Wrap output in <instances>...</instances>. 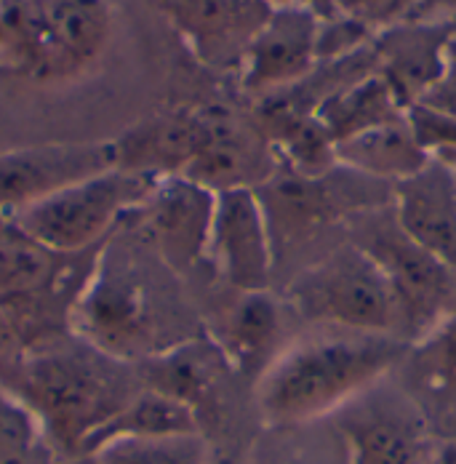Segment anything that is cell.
<instances>
[{
  "label": "cell",
  "mask_w": 456,
  "mask_h": 464,
  "mask_svg": "<svg viewBox=\"0 0 456 464\" xmlns=\"http://www.w3.org/2000/svg\"><path fill=\"white\" fill-rule=\"evenodd\" d=\"M409 353V342L390 334L331 328L277 355L259 376V414L273 427H294L336 414L379 384Z\"/></svg>",
  "instance_id": "6da1fadb"
},
{
  "label": "cell",
  "mask_w": 456,
  "mask_h": 464,
  "mask_svg": "<svg viewBox=\"0 0 456 464\" xmlns=\"http://www.w3.org/2000/svg\"><path fill=\"white\" fill-rule=\"evenodd\" d=\"M123 366L83 339L46 347L22 369L24 409L62 451H92L96 435L141 392Z\"/></svg>",
  "instance_id": "7a4b0ae2"
},
{
  "label": "cell",
  "mask_w": 456,
  "mask_h": 464,
  "mask_svg": "<svg viewBox=\"0 0 456 464\" xmlns=\"http://www.w3.org/2000/svg\"><path fill=\"white\" fill-rule=\"evenodd\" d=\"M112 22L110 0H0V72L75 81L107 51Z\"/></svg>",
  "instance_id": "3957f363"
},
{
  "label": "cell",
  "mask_w": 456,
  "mask_h": 464,
  "mask_svg": "<svg viewBox=\"0 0 456 464\" xmlns=\"http://www.w3.org/2000/svg\"><path fill=\"white\" fill-rule=\"evenodd\" d=\"M288 299L313 324L401 336L395 294L382 267L353 240L310 265L291 283Z\"/></svg>",
  "instance_id": "277c9868"
},
{
  "label": "cell",
  "mask_w": 456,
  "mask_h": 464,
  "mask_svg": "<svg viewBox=\"0 0 456 464\" xmlns=\"http://www.w3.org/2000/svg\"><path fill=\"white\" fill-rule=\"evenodd\" d=\"M160 177L134 169H107L14 214L16 222L56 254L89 248L126 214L141 208Z\"/></svg>",
  "instance_id": "5b68a950"
},
{
  "label": "cell",
  "mask_w": 456,
  "mask_h": 464,
  "mask_svg": "<svg viewBox=\"0 0 456 464\" xmlns=\"http://www.w3.org/2000/svg\"><path fill=\"white\" fill-rule=\"evenodd\" d=\"M78 339L121 363L158 355V318L147 285L134 267L121 265L110 251L73 304Z\"/></svg>",
  "instance_id": "8992f818"
},
{
  "label": "cell",
  "mask_w": 456,
  "mask_h": 464,
  "mask_svg": "<svg viewBox=\"0 0 456 464\" xmlns=\"http://www.w3.org/2000/svg\"><path fill=\"white\" fill-rule=\"evenodd\" d=\"M353 243H358L382 267L401 310V336L409 344L424 339L451 313V299L456 294L454 273L424 248H419L398 227L393 214H365L355 227Z\"/></svg>",
  "instance_id": "52a82bcc"
},
{
  "label": "cell",
  "mask_w": 456,
  "mask_h": 464,
  "mask_svg": "<svg viewBox=\"0 0 456 464\" xmlns=\"http://www.w3.org/2000/svg\"><path fill=\"white\" fill-rule=\"evenodd\" d=\"M350 464H430L432 449L416 403L379 384L336 411Z\"/></svg>",
  "instance_id": "ba28073f"
},
{
  "label": "cell",
  "mask_w": 456,
  "mask_h": 464,
  "mask_svg": "<svg viewBox=\"0 0 456 464\" xmlns=\"http://www.w3.org/2000/svg\"><path fill=\"white\" fill-rule=\"evenodd\" d=\"M118 160L121 150L115 141L5 150L0 152V217H14L64 187L115 169Z\"/></svg>",
  "instance_id": "9c48e42d"
},
{
  "label": "cell",
  "mask_w": 456,
  "mask_h": 464,
  "mask_svg": "<svg viewBox=\"0 0 456 464\" xmlns=\"http://www.w3.org/2000/svg\"><path fill=\"white\" fill-rule=\"evenodd\" d=\"M206 256L240 294L267 291L275 270V246L265 203L254 187L217 192Z\"/></svg>",
  "instance_id": "30bf717a"
},
{
  "label": "cell",
  "mask_w": 456,
  "mask_h": 464,
  "mask_svg": "<svg viewBox=\"0 0 456 464\" xmlns=\"http://www.w3.org/2000/svg\"><path fill=\"white\" fill-rule=\"evenodd\" d=\"M323 16L307 5H280L243 56L246 92L275 93L305 81L318 62Z\"/></svg>",
  "instance_id": "8fae6325"
},
{
  "label": "cell",
  "mask_w": 456,
  "mask_h": 464,
  "mask_svg": "<svg viewBox=\"0 0 456 464\" xmlns=\"http://www.w3.org/2000/svg\"><path fill=\"white\" fill-rule=\"evenodd\" d=\"M214 206V189L184 177H160L141 203L147 230L171 267L184 270L206 256Z\"/></svg>",
  "instance_id": "7c38bea8"
},
{
  "label": "cell",
  "mask_w": 456,
  "mask_h": 464,
  "mask_svg": "<svg viewBox=\"0 0 456 464\" xmlns=\"http://www.w3.org/2000/svg\"><path fill=\"white\" fill-rule=\"evenodd\" d=\"M187 44L214 67L243 62L273 14L267 0H158Z\"/></svg>",
  "instance_id": "4fadbf2b"
},
{
  "label": "cell",
  "mask_w": 456,
  "mask_h": 464,
  "mask_svg": "<svg viewBox=\"0 0 456 464\" xmlns=\"http://www.w3.org/2000/svg\"><path fill=\"white\" fill-rule=\"evenodd\" d=\"M393 217L419 248L456 278V166L430 160L419 174L398 182Z\"/></svg>",
  "instance_id": "5bb4252c"
},
{
  "label": "cell",
  "mask_w": 456,
  "mask_h": 464,
  "mask_svg": "<svg viewBox=\"0 0 456 464\" xmlns=\"http://www.w3.org/2000/svg\"><path fill=\"white\" fill-rule=\"evenodd\" d=\"M454 38L451 27L443 22L406 19L393 24L379 35L374 56L379 62V75L390 83L398 102L411 107L435 86L443 72L446 48Z\"/></svg>",
  "instance_id": "9a60e30c"
},
{
  "label": "cell",
  "mask_w": 456,
  "mask_h": 464,
  "mask_svg": "<svg viewBox=\"0 0 456 464\" xmlns=\"http://www.w3.org/2000/svg\"><path fill=\"white\" fill-rule=\"evenodd\" d=\"M334 150H336V163L344 171L361 174L368 179H384L393 185L419 174L432 160L419 147V141L413 140L406 115L384 126L368 129L358 137L339 141Z\"/></svg>",
  "instance_id": "2e32d148"
},
{
  "label": "cell",
  "mask_w": 456,
  "mask_h": 464,
  "mask_svg": "<svg viewBox=\"0 0 456 464\" xmlns=\"http://www.w3.org/2000/svg\"><path fill=\"white\" fill-rule=\"evenodd\" d=\"M283 334L280 304L267 291L243 294L222 328V355L240 373L262 376L277 361Z\"/></svg>",
  "instance_id": "e0dca14e"
},
{
  "label": "cell",
  "mask_w": 456,
  "mask_h": 464,
  "mask_svg": "<svg viewBox=\"0 0 456 464\" xmlns=\"http://www.w3.org/2000/svg\"><path fill=\"white\" fill-rule=\"evenodd\" d=\"M403 115H406V107L398 102L395 92L379 72L364 75L353 83H344L336 92L325 93L318 102V107L313 110V118L331 137L334 147L339 141L358 137L368 129L384 126Z\"/></svg>",
  "instance_id": "ac0fdd59"
},
{
  "label": "cell",
  "mask_w": 456,
  "mask_h": 464,
  "mask_svg": "<svg viewBox=\"0 0 456 464\" xmlns=\"http://www.w3.org/2000/svg\"><path fill=\"white\" fill-rule=\"evenodd\" d=\"M265 203V214L273 232V246L280 237H305L342 217L336 189L328 185L325 177H302L294 174L275 179L265 192H259Z\"/></svg>",
  "instance_id": "d6986e66"
},
{
  "label": "cell",
  "mask_w": 456,
  "mask_h": 464,
  "mask_svg": "<svg viewBox=\"0 0 456 464\" xmlns=\"http://www.w3.org/2000/svg\"><path fill=\"white\" fill-rule=\"evenodd\" d=\"M141 376L147 390L179 401L195 414L214 390V366L195 342H184L141 361Z\"/></svg>",
  "instance_id": "ffe728a7"
},
{
  "label": "cell",
  "mask_w": 456,
  "mask_h": 464,
  "mask_svg": "<svg viewBox=\"0 0 456 464\" xmlns=\"http://www.w3.org/2000/svg\"><path fill=\"white\" fill-rule=\"evenodd\" d=\"M56 251L24 230L16 217H0V304L24 299L53 278Z\"/></svg>",
  "instance_id": "44dd1931"
},
{
  "label": "cell",
  "mask_w": 456,
  "mask_h": 464,
  "mask_svg": "<svg viewBox=\"0 0 456 464\" xmlns=\"http://www.w3.org/2000/svg\"><path fill=\"white\" fill-rule=\"evenodd\" d=\"M184 432H200L198 414L179 401L144 387L137 398L96 435L92 451H96L104 440L121 438V435H184Z\"/></svg>",
  "instance_id": "7402d4cb"
},
{
  "label": "cell",
  "mask_w": 456,
  "mask_h": 464,
  "mask_svg": "<svg viewBox=\"0 0 456 464\" xmlns=\"http://www.w3.org/2000/svg\"><path fill=\"white\" fill-rule=\"evenodd\" d=\"M96 464H211L209 443L200 432L184 435H121L104 440Z\"/></svg>",
  "instance_id": "603a6c76"
},
{
  "label": "cell",
  "mask_w": 456,
  "mask_h": 464,
  "mask_svg": "<svg viewBox=\"0 0 456 464\" xmlns=\"http://www.w3.org/2000/svg\"><path fill=\"white\" fill-rule=\"evenodd\" d=\"M416 373L430 395H456V310L416 342Z\"/></svg>",
  "instance_id": "cb8c5ba5"
},
{
  "label": "cell",
  "mask_w": 456,
  "mask_h": 464,
  "mask_svg": "<svg viewBox=\"0 0 456 464\" xmlns=\"http://www.w3.org/2000/svg\"><path fill=\"white\" fill-rule=\"evenodd\" d=\"M406 123L413 140L432 160L456 166V118L424 102H413L406 107Z\"/></svg>",
  "instance_id": "d4e9b609"
},
{
  "label": "cell",
  "mask_w": 456,
  "mask_h": 464,
  "mask_svg": "<svg viewBox=\"0 0 456 464\" xmlns=\"http://www.w3.org/2000/svg\"><path fill=\"white\" fill-rule=\"evenodd\" d=\"M33 421L27 409L0 403V464H33Z\"/></svg>",
  "instance_id": "484cf974"
},
{
  "label": "cell",
  "mask_w": 456,
  "mask_h": 464,
  "mask_svg": "<svg viewBox=\"0 0 456 464\" xmlns=\"http://www.w3.org/2000/svg\"><path fill=\"white\" fill-rule=\"evenodd\" d=\"M413 3L416 0H334V8L336 14L350 16L374 30L376 24H384L395 16H409Z\"/></svg>",
  "instance_id": "4316f807"
},
{
  "label": "cell",
  "mask_w": 456,
  "mask_h": 464,
  "mask_svg": "<svg viewBox=\"0 0 456 464\" xmlns=\"http://www.w3.org/2000/svg\"><path fill=\"white\" fill-rule=\"evenodd\" d=\"M419 102H424V104L456 118V35L449 41V48H446V62H443L441 78Z\"/></svg>",
  "instance_id": "83f0119b"
},
{
  "label": "cell",
  "mask_w": 456,
  "mask_h": 464,
  "mask_svg": "<svg viewBox=\"0 0 456 464\" xmlns=\"http://www.w3.org/2000/svg\"><path fill=\"white\" fill-rule=\"evenodd\" d=\"M456 14V0H416L406 19L419 22H441L443 16Z\"/></svg>",
  "instance_id": "f1b7e54d"
},
{
  "label": "cell",
  "mask_w": 456,
  "mask_h": 464,
  "mask_svg": "<svg viewBox=\"0 0 456 464\" xmlns=\"http://www.w3.org/2000/svg\"><path fill=\"white\" fill-rule=\"evenodd\" d=\"M430 464H456V440H446L438 449H432Z\"/></svg>",
  "instance_id": "f546056e"
},
{
  "label": "cell",
  "mask_w": 456,
  "mask_h": 464,
  "mask_svg": "<svg viewBox=\"0 0 456 464\" xmlns=\"http://www.w3.org/2000/svg\"><path fill=\"white\" fill-rule=\"evenodd\" d=\"M265 464H307L302 462V459H296V457H277V459H270V462Z\"/></svg>",
  "instance_id": "4dcf8cb0"
},
{
  "label": "cell",
  "mask_w": 456,
  "mask_h": 464,
  "mask_svg": "<svg viewBox=\"0 0 456 464\" xmlns=\"http://www.w3.org/2000/svg\"><path fill=\"white\" fill-rule=\"evenodd\" d=\"M211 464H240L238 459H232V457H219V459H211Z\"/></svg>",
  "instance_id": "1f68e13d"
},
{
  "label": "cell",
  "mask_w": 456,
  "mask_h": 464,
  "mask_svg": "<svg viewBox=\"0 0 456 464\" xmlns=\"http://www.w3.org/2000/svg\"><path fill=\"white\" fill-rule=\"evenodd\" d=\"M3 334H5V324H3V318H0V339H3Z\"/></svg>",
  "instance_id": "d6a6232c"
}]
</instances>
